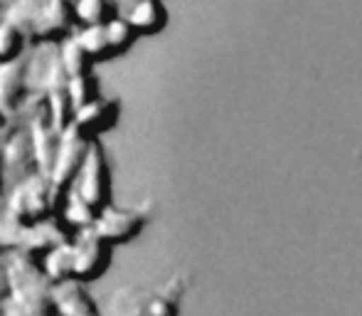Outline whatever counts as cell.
<instances>
[{
  "label": "cell",
  "mask_w": 362,
  "mask_h": 316,
  "mask_svg": "<svg viewBox=\"0 0 362 316\" xmlns=\"http://www.w3.org/2000/svg\"><path fill=\"white\" fill-rule=\"evenodd\" d=\"M76 18H74V3L72 0H42V10H40L37 30H35V40L37 43H62V40L72 38L76 33Z\"/></svg>",
  "instance_id": "ba28073f"
},
{
  "label": "cell",
  "mask_w": 362,
  "mask_h": 316,
  "mask_svg": "<svg viewBox=\"0 0 362 316\" xmlns=\"http://www.w3.org/2000/svg\"><path fill=\"white\" fill-rule=\"evenodd\" d=\"M52 307L57 316H101L81 282H62L52 287Z\"/></svg>",
  "instance_id": "7c38bea8"
},
{
  "label": "cell",
  "mask_w": 362,
  "mask_h": 316,
  "mask_svg": "<svg viewBox=\"0 0 362 316\" xmlns=\"http://www.w3.org/2000/svg\"><path fill=\"white\" fill-rule=\"evenodd\" d=\"M146 220L148 218L141 208H119L111 203L96 215L91 230L101 239H106L111 247H116V244L131 242L134 237H139L141 230L146 227Z\"/></svg>",
  "instance_id": "8992f818"
},
{
  "label": "cell",
  "mask_w": 362,
  "mask_h": 316,
  "mask_svg": "<svg viewBox=\"0 0 362 316\" xmlns=\"http://www.w3.org/2000/svg\"><path fill=\"white\" fill-rule=\"evenodd\" d=\"M69 191L74 193L79 201H84L91 210L99 215L106 205H111V173L106 154L101 141H94L89 154L84 158V166L79 168L74 183Z\"/></svg>",
  "instance_id": "7a4b0ae2"
},
{
  "label": "cell",
  "mask_w": 362,
  "mask_h": 316,
  "mask_svg": "<svg viewBox=\"0 0 362 316\" xmlns=\"http://www.w3.org/2000/svg\"><path fill=\"white\" fill-rule=\"evenodd\" d=\"M49 316H57V314H49Z\"/></svg>",
  "instance_id": "f1b7e54d"
},
{
  "label": "cell",
  "mask_w": 362,
  "mask_h": 316,
  "mask_svg": "<svg viewBox=\"0 0 362 316\" xmlns=\"http://www.w3.org/2000/svg\"><path fill=\"white\" fill-rule=\"evenodd\" d=\"M89 149H91V141H86L74 126L62 134L57 158H54L52 173H49V181H52V186L57 188L62 196L72 188L76 173L84 166V158L89 154Z\"/></svg>",
  "instance_id": "52a82bcc"
},
{
  "label": "cell",
  "mask_w": 362,
  "mask_h": 316,
  "mask_svg": "<svg viewBox=\"0 0 362 316\" xmlns=\"http://www.w3.org/2000/svg\"><path fill=\"white\" fill-rule=\"evenodd\" d=\"M13 129V126H10ZM8 129V131H10ZM8 131H0V201L5 198V178H3V146H5V136H8Z\"/></svg>",
  "instance_id": "cb8c5ba5"
},
{
  "label": "cell",
  "mask_w": 362,
  "mask_h": 316,
  "mask_svg": "<svg viewBox=\"0 0 362 316\" xmlns=\"http://www.w3.org/2000/svg\"><path fill=\"white\" fill-rule=\"evenodd\" d=\"M62 198L64 196L52 186L49 176L35 173V176L25 178L23 183L10 188L0 201V205L20 225H37V222H45L52 215H57Z\"/></svg>",
  "instance_id": "6da1fadb"
},
{
  "label": "cell",
  "mask_w": 362,
  "mask_h": 316,
  "mask_svg": "<svg viewBox=\"0 0 362 316\" xmlns=\"http://www.w3.org/2000/svg\"><path fill=\"white\" fill-rule=\"evenodd\" d=\"M42 262V272L45 277L52 284H62V282H74V257H72V239L62 242L57 247L47 249V252L40 257Z\"/></svg>",
  "instance_id": "5bb4252c"
},
{
  "label": "cell",
  "mask_w": 362,
  "mask_h": 316,
  "mask_svg": "<svg viewBox=\"0 0 362 316\" xmlns=\"http://www.w3.org/2000/svg\"><path fill=\"white\" fill-rule=\"evenodd\" d=\"M57 45H59V57H62V64H64V69H67L69 79L79 77V74H86V72H94V62L86 57V52L79 47L74 35Z\"/></svg>",
  "instance_id": "44dd1931"
},
{
  "label": "cell",
  "mask_w": 362,
  "mask_h": 316,
  "mask_svg": "<svg viewBox=\"0 0 362 316\" xmlns=\"http://www.w3.org/2000/svg\"><path fill=\"white\" fill-rule=\"evenodd\" d=\"M74 38H76V43H79V47L86 52V57H89L94 64L104 62V60H111L104 25H94V28H76Z\"/></svg>",
  "instance_id": "d6986e66"
},
{
  "label": "cell",
  "mask_w": 362,
  "mask_h": 316,
  "mask_svg": "<svg viewBox=\"0 0 362 316\" xmlns=\"http://www.w3.org/2000/svg\"><path fill=\"white\" fill-rule=\"evenodd\" d=\"M69 89V96H72L76 111L81 106L91 104V101L101 99V86H99V77L94 72H86V74H79V77H72L67 84Z\"/></svg>",
  "instance_id": "7402d4cb"
},
{
  "label": "cell",
  "mask_w": 362,
  "mask_h": 316,
  "mask_svg": "<svg viewBox=\"0 0 362 316\" xmlns=\"http://www.w3.org/2000/svg\"><path fill=\"white\" fill-rule=\"evenodd\" d=\"M37 171V161H35V151L30 144V134L25 126H13L5 136L3 146V178H5V193L13 186L23 183L25 178L35 176Z\"/></svg>",
  "instance_id": "5b68a950"
},
{
  "label": "cell",
  "mask_w": 362,
  "mask_h": 316,
  "mask_svg": "<svg viewBox=\"0 0 362 316\" xmlns=\"http://www.w3.org/2000/svg\"><path fill=\"white\" fill-rule=\"evenodd\" d=\"M25 129H28V134H30V144H33V151H35L37 171L42 173V176H49V173H52V166H54V158H57L62 134L49 124L47 114H45L42 101H40L37 109L30 114Z\"/></svg>",
  "instance_id": "9c48e42d"
},
{
  "label": "cell",
  "mask_w": 362,
  "mask_h": 316,
  "mask_svg": "<svg viewBox=\"0 0 362 316\" xmlns=\"http://www.w3.org/2000/svg\"><path fill=\"white\" fill-rule=\"evenodd\" d=\"M40 101H42L45 114H47L49 124H52L54 129L59 131V134H64L67 129H72L74 116H76V106H74L72 96H69V89H67V86L49 91V94H45Z\"/></svg>",
  "instance_id": "9a60e30c"
},
{
  "label": "cell",
  "mask_w": 362,
  "mask_h": 316,
  "mask_svg": "<svg viewBox=\"0 0 362 316\" xmlns=\"http://www.w3.org/2000/svg\"><path fill=\"white\" fill-rule=\"evenodd\" d=\"M136 35H158L168 25V10L163 0H136L124 15Z\"/></svg>",
  "instance_id": "4fadbf2b"
},
{
  "label": "cell",
  "mask_w": 362,
  "mask_h": 316,
  "mask_svg": "<svg viewBox=\"0 0 362 316\" xmlns=\"http://www.w3.org/2000/svg\"><path fill=\"white\" fill-rule=\"evenodd\" d=\"M28 81L30 94L37 99L69 84V74L59 57L57 43H37L33 45V50H28Z\"/></svg>",
  "instance_id": "3957f363"
},
{
  "label": "cell",
  "mask_w": 362,
  "mask_h": 316,
  "mask_svg": "<svg viewBox=\"0 0 362 316\" xmlns=\"http://www.w3.org/2000/svg\"><path fill=\"white\" fill-rule=\"evenodd\" d=\"M104 33H106V43H109L111 57H119V55H124L126 50H131V45H134L136 38H139L126 18L109 20V23L104 25Z\"/></svg>",
  "instance_id": "ffe728a7"
},
{
  "label": "cell",
  "mask_w": 362,
  "mask_h": 316,
  "mask_svg": "<svg viewBox=\"0 0 362 316\" xmlns=\"http://www.w3.org/2000/svg\"><path fill=\"white\" fill-rule=\"evenodd\" d=\"M10 3H13V0H0V13H5V10L10 8Z\"/></svg>",
  "instance_id": "484cf974"
},
{
  "label": "cell",
  "mask_w": 362,
  "mask_h": 316,
  "mask_svg": "<svg viewBox=\"0 0 362 316\" xmlns=\"http://www.w3.org/2000/svg\"><path fill=\"white\" fill-rule=\"evenodd\" d=\"M28 43L30 40L23 30H18L5 18L0 20V64L25 57L28 55Z\"/></svg>",
  "instance_id": "ac0fdd59"
},
{
  "label": "cell",
  "mask_w": 362,
  "mask_h": 316,
  "mask_svg": "<svg viewBox=\"0 0 362 316\" xmlns=\"http://www.w3.org/2000/svg\"><path fill=\"white\" fill-rule=\"evenodd\" d=\"M72 3H74V18L79 28L106 25L109 20L119 18L114 0H72Z\"/></svg>",
  "instance_id": "2e32d148"
},
{
  "label": "cell",
  "mask_w": 362,
  "mask_h": 316,
  "mask_svg": "<svg viewBox=\"0 0 362 316\" xmlns=\"http://www.w3.org/2000/svg\"><path fill=\"white\" fill-rule=\"evenodd\" d=\"M30 96L28 81V55L13 62L0 64V111L13 119Z\"/></svg>",
  "instance_id": "8fae6325"
},
{
  "label": "cell",
  "mask_w": 362,
  "mask_h": 316,
  "mask_svg": "<svg viewBox=\"0 0 362 316\" xmlns=\"http://www.w3.org/2000/svg\"><path fill=\"white\" fill-rule=\"evenodd\" d=\"M0 20H3V13H0Z\"/></svg>",
  "instance_id": "83f0119b"
},
{
  "label": "cell",
  "mask_w": 362,
  "mask_h": 316,
  "mask_svg": "<svg viewBox=\"0 0 362 316\" xmlns=\"http://www.w3.org/2000/svg\"><path fill=\"white\" fill-rule=\"evenodd\" d=\"M111 244L101 239L94 230L76 232L72 239L74 257V282H96L106 274L111 264Z\"/></svg>",
  "instance_id": "277c9868"
},
{
  "label": "cell",
  "mask_w": 362,
  "mask_h": 316,
  "mask_svg": "<svg viewBox=\"0 0 362 316\" xmlns=\"http://www.w3.org/2000/svg\"><path fill=\"white\" fill-rule=\"evenodd\" d=\"M40 10H42V0H13L10 8L3 13L8 23H13L18 30L28 35V40H35V30H37Z\"/></svg>",
  "instance_id": "e0dca14e"
},
{
  "label": "cell",
  "mask_w": 362,
  "mask_h": 316,
  "mask_svg": "<svg viewBox=\"0 0 362 316\" xmlns=\"http://www.w3.org/2000/svg\"><path fill=\"white\" fill-rule=\"evenodd\" d=\"M3 254H5V252H3V247H0V257H3Z\"/></svg>",
  "instance_id": "4316f807"
},
{
  "label": "cell",
  "mask_w": 362,
  "mask_h": 316,
  "mask_svg": "<svg viewBox=\"0 0 362 316\" xmlns=\"http://www.w3.org/2000/svg\"><path fill=\"white\" fill-rule=\"evenodd\" d=\"M10 294V282H8V267H5V254L0 257V302L5 304Z\"/></svg>",
  "instance_id": "603a6c76"
},
{
  "label": "cell",
  "mask_w": 362,
  "mask_h": 316,
  "mask_svg": "<svg viewBox=\"0 0 362 316\" xmlns=\"http://www.w3.org/2000/svg\"><path fill=\"white\" fill-rule=\"evenodd\" d=\"M10 126H13V124H10V116H5L3 111H0V131H8Z\"/></svg>",
  "instance_id": "d4e9b609"
},
{
  "label": "cell",
  "mask_w": 362,
  "mask_h": 316,
  "mask_svg": "<svg viewBox=\"0 0 362 316\" xmlns=\"http://www.w3.org/2000/svg\"><path fill=\"white\" fill-rule=\"evenodd\" d=\"M119 119H121V101L116 99V96L114 99L101 96V99L91 101V104L81 106V109L76 111L72 126L86 141L94 144V141H99L104 134H109V131L119 124Z\"/></svg>",
  "instance_id": "30bf717a"
}]
</instances>
